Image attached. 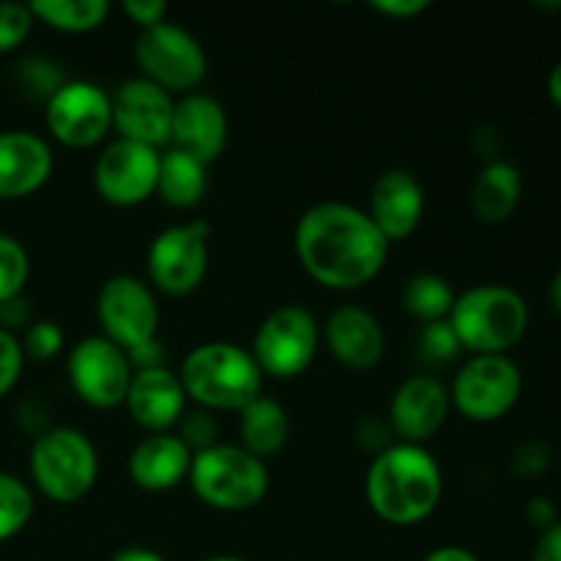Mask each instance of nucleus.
<instances>
[{"instance_id":"obj_12","label":"nucleus","mask_w":561,"mask_h":561,"mask_svg":"<svg viewBox=\"0 0 561 561\" xmlns=\"http://www.w3.org/2000/svg\"><path fill=\"white\" fill-rule=\"evenodd\" d=\"M96 318L102 337H107L126 354L157 340V296L148 288V283L131 274H115L99 288Z\"/></svg>"},{"instance_id":"obj_40","label":"nucleus","mask_w":561,"mask_h":561,"mask_svg":"<svg viewBox=\"0 0 561 561\" xmlns=\"http://www.w3.org/2000/svg\"><path fill=\"white\" fill-rule=\"evenodd\" d=\"M531 561H561V520L540 531L535 551H531Z\"/></svg>"},{"instance_id":"obj_4","label":"nucleus","mask_w":561,"mask_h":561,"mask_svg":"<svg viewBox=\"0 0 561 561\" xmlns=\"http://www.w3.org/2000/svg\"><path fill=\"white\" fill-rule=\"evenodd\" d=\"M447 321L463 351L474 356L504 354L524 340L529 307L507 285H477L455 296Z\"/></svg>"},{"instance_id":"obj_8","label":"nucleus","mask_w":561,"mask_h":561,"mask_svg":"<svg viewBox=\"0 0 561 561\" xmlns=\"http://www.w3.org/2000/svg\"><path fill=\"white\" fill-rule=\"evenodd\" d=\"M135 64L142 80L153 82L170 96L195 91L208 71L203 44L175 22H162L140 31L135 42Z\"/></svg>"},{"instance_id":"obj_20","label":"nucleus","mask_w":561,"mask_h":561,"mask_svg":"<svg viewBox=\"0 0 561 561\" xmlns=\"http://www.w3.org/2000/svg\"><path fill=\"white\" fill-rule=\"evenodd\" d=\"M329 354L348 370H373L383 359L387 334L378 318L359 305L337 307L321 329Z\"/></svg>"},{"instance_id":"obj_25","label":"nucleus","mask_w":561,"mask_h":561,"mask_svg":"<svg viewBox=\"0 0 561 561\" xmlns=\"http://www.w3.org/2000/svg\"><path fill=\"white\" fill-rule=\"evenodd\" d=\"M208 190V164L175 148H164L159 153L157 195L170 208H195Z\"/></svg>"},{"instance_id":"obj_39","label":"nucleus","mask_w":561,"mask_h":561,"mask_svg":"<svg viewBox=\"0 0 561 561\" xmlns=\"http://www.w3.org/2000/svg\"><path fill=\"white\" fill-rule=\"evenodd\" d=\"M370 9L389 16V20H411V16H420L422 11L431 9V3L427 0H376Z\"/></svg>"},{"instance_id":"obj_11","label":"nucleus","mask_w":561,"mask_h":561,"mask_svg":"<svg viewBox=\"0 0 561 561\" xmlns=\"http://www.w3.org/2000/svg\"><path fill=\"white\" fill-rule=\"evenodd\" d=\"M49 135L66 148H93L113 131V102L91 80H66L44 107Z\"/></svg>"},{"instance_id":"obj_36","label":"nucleus","mask_w":561,"mask_h":561,"mask_svg":"<svg viewBox=\"0 0 561 561\" xmlns=\"http://www.w3.org/2000/svg\"><path fill=\"white\" fill-rule=\"evenodd\" d=\"M121 9L140 31L168 22V3L164 0H126Z\"/></svg>"},{"instance_id":"obj_14","label":"nucleus","mask_w":561,"mask_h":561,"mask_svg":"<svg viewBox=\"0 0 561 561\" xmlns=\"http://www.w3.org/2000/svg\"><path fill=\"white\" fill-rule=\"evenodd\" d=\"M159 148L113 140L93 162V190L115 208H135L157 195Z\"/></svg>"},{"instance_id":"obj_19","label":"nucleus","mask_w":561,"mask_h":561,"mask_svg":"<svg viewBox=\"0 0 561 561\" xmlns=\"http://www.w3.org/2000/svg\"><path fill=\"white\" fill-rule=\"evenodd\" d=\"M367 217L376 222L383 239L403 241L420 228L425 217V190L411 170H387L370 190Z\"/></svg>"},{"instance_id":"obj_32","label":"nucleus","mask_w":561,"mask_h":561,"mask_svg":"<svg viewBox=\"0 0 561 561\" xmlns=\"http://www.w3.org/2000/svg\"><path fill=\"white\" fill-rule=\"evenodd\" d=\"M33 22L27 3H0V53H14L31 36Z\"/></svg>"},{"instance_id":"obj_35","label":"nucleus","mask_w":561,"mask_h":561,"mask_svg":"<svg viewBox=\"0 0 561 561\" xmlns=\"http://www.w3.org/2000/svg\"><path fill=\"white\" fill-rule=\"evenodd\" d=\"M22 365H25V354H22L20 337L0 329V398H5L16 387Z\"/></svg>"},{"instance_id":"obj_45","label":"nucleus","mask_w":561,"mask_h":561,"mask_svg":"<svg viewBox=\"0 0 561 561\" xmlns=\"http://www.w3.org/2000/svg\"><path fill=\"white\" fill-rule=\"evenodd\" d=\"M548 299H551V307L561 316V268L557 274H553L551 288H548Z\"/></svg>"},{"instance_id":"obj_43","label":"nucleus","mask_w":561,"mask_h":561,"mask_svg":"<svg viewBox=\"0 0 561 561\" xmlns=\"http://www.w3.org/2000/svg\"><path fill=\"white\" fill-rule=\"evenodd\" d=\"M110 561H168L159 551L153 548H142V546H129V548H121L118 553H113Z\"/></svg>"},{"instance_id":"obj_46","label":"nucleus","mask_w":561,"mask_h":561,"mask_svg":"<svg viewBox=\"0 0 561 561\" xmlns=\"http://www.w3.org/2000/svg\"><path fill=\"white\" fill-rule=\"evenodd\" d=\"M203 561H247L241 557H211V559H203Z\"/></svg>"},{"instance_id":"obj_18","label":"nucleus","mask_w":561,"mask_h":561,"mask_svg":"<svg viewBox=\"0 0 561 561\" xmlns=\"http://www.w3.org/2000/svg\"><path fill=\"white\" fill-rule=\"evenodd\" d=\"M186 392L170 367L135 370L126 392V411L146 433H170L186 414Z\"/></svg>"},{"instance_id":"obj_28","label":"nucleus","mask_w":561,"mask_h":561,"mask_svg":"<svg viewBox=\"0 0 561 561\" xmlns=\"http://www.w3.org/2000/svg\"><path fill=\"white\" fill-rule=\"evenodd\" d=\"M33 518V491L14 474L0 471V542L20 535Z\"/></svg>"},{"instance_id":"obj_22","label":"nucleus","mask_w":561,"mask_h":561,"mask_svg":"<svg viewBox=\"0 0 561 561\" xmlns=\"http://www.w3.org/2000/svg\"><path fill=\"white\" fill-rule=\"evenodd\" d=\"M192 449L175 433H148L131 449L126 469L129 480L146 493H168L190 480Z\"/></svg>"},{"instance_id":"obj_16","label":"nucleus","mask_w":561,"mask_h":561,"mask_svg":"<svg viewBox=\"0 0 561 561\" xmlns=\"http://www.w3.org/2000/svg\"><path fill=\"white\" fill-rule=\"evenodd\" d=\"M453 400L438 378L420 373L394 389L389 403V427L403 444H425L447 422Z\"/></svg>"},{"instance_id":"obj_27","label":"nucleus","mask_w":561,"mask_h":561,"mask_svg":"<svg viewBox=\"0 0 561 561\" xmlns=\"http://www.w3.org/2000/svg\"><path fill=\"white\" fill-rule=\"evenodd\" d=\"M400 301H403V310L409 312L411 318H416V321L438 323L447 321L449 312H453L455 290L453 285L444 277H438V274L422 272L405 279Z\"/></svg>"},{"instance_id":"obj_33","label":"nucleus","mask_w":561,"mask_h":561,"mask_svg":"<svg viewBox=\"0 0 561 561\" xmlns=\"http://www.w3.org/2000/svg\"><path fill=\"white\" fill-rule=\"evenodd\" d=\"M420 351L427 362H449L455 359L463 348H460L449 321H438V323H425L420 337Z\"/></svg>"},{"instance_id":"obj_7","label":"nucleus","mask_w":561,"mask_h":561,"mask_svg":"<svg viewBox=\"0 0 561 561\" xmlns=\"http://www.w3.org/2000/svg\"><path fill=\"white\" fill-rule=\"evenodd\" d=\"M318 345H321L318 318L307 307L285 305L263 318L252 337L250 354L263 376L290 381L312 365Z\"/></svg>"},{"instance_id":"obj_31","label":"nucleus","mask_w":561,"mask_h":561,"mask_svg":"<svg viewBox=\"0 0 561 561\" xmlns=\"http://www.w3.org/2000/svg\"><path fill=\"white\" fill-rule=\"evenodd\" d=\"M20 80H22V85L31 91V96L44 99V102H47V99L53 96V93L58 91L60 85H64L66 77H64V71H60V66L55 64V60L31 58V60H25V64H22Z\"/></svg>"},{"instance_id":"obj_21","label":"nucleus","mask_w":561,"mask_h":561,"mask_svg":"<svg viewBox=\"0 0 561 561\" xmlns=\"http://www.w3.org/2000/svg\"><path fill=\"white\" fill-rule=\"evenodd\" d=\"M55 168L47 140L25 129L0 131V201H20L49 181Z\"/></svg>"},{"instance_id":"obj_3","label":"nucleus","mask_w":561,"mask_h":561,"mask_svg":"<svg viewBox=\"0 0 561 561\" xmlns=\"http://www.w3.org/2000/svg\"><path fill=\"white\" fill-rule=\"evenodd\" d=\"M186 400L203 411H241L261 398L263 373L250 348L236 343H203L184 356L179 370Z\"/></svg>"},{"instance_id":"obj_2","label":"nucleus","mask_w":561,"mask_h":561,"mask_svg":"<svg viewBox=\"0 0 561 561\" xmlns=\"http://www.w3.org/2000/svg\"><path fill=\"white\" fill-rule=\"evenodd\" d=\"M442 493V466L420 444H389L373 458L365 477L367 504L389 526L427 520L436 513Z\"/></svg>"},{"instance_id":"obj_5","label":"nucleus","mask_w":561,"mask_h":561,"mask_svg":"<svg viewBox=\"0 0 561 561\" xmlns=\"http://www.w3.org/2000/svg\"><path fill=\"white\" fill-rule=\"evenodd\" d=\"M192 493L219 513H247L268 493V469L239 444H214L195 453L190 469Z\"/></svg>"},{"instance_id":"obj_17","label":"nucleus","mask_w":561,"mask_h":561,"mask_svg":"<svg viewBox=\"0 0 561 561\" xmlns=\"http://www.w3.org/2000/svg\"><path fill=\"white\" fill-rule=\"evenodd\" d=\"M168 146L190 153L203 164L217 162L228 146V113L222 104L208 93H186L179 99Z\"/></svg>"},{"instance_id":"obj_29","label":"nucleus","mask_w":561,"mask_h":561,"mask_svg":"<svg viewBox=\"0 0 561 561\" xmlns=\"http://www.w3.org/2000/svg\"><path fill=\"white\" fill-rule=\"evenodd\" d=\"M31 274V257L20 239L0 233V301L22 296V288Z\"/></svg>"},{"instance_id":"obj_9","label":"nucleus","mask_w":561,"mask_h":561,"mask_svg":"<svg viewBox=\"0 0 561 561\" xmlns=\"http://www.w3.org/2000/svg\"><path fill=\"white\" fill-rule=\"evenodd\" d=\"M524 389L518 365L507 354L471 356L455 376L449 400L469 422H496L515 409Z\"/></svg>"},{"instance_id":"obj_6","label":"nucleus","mask_w":561,"mask_h":561,"mask_svg":"<svg viewBox=\"0 0 561 561\" xmlns=\"http://www.w3.org/2000/svg\"><path fill=\"white\" fill-rule=\"evenodd\" d=\"M31 480L44 499L75 504L93 491L99 480V453L77 427H49L31 447Z\"/></svg>"},{"instance_id":"obj_42","label":"nucleus","mask_w":561,"mask_h":561,"mask_svg":"<svg viewBox=\"0 0 561 561\" xmlns=\"http://www.w3.org/2000/svg\"><path fill=\"white\" fill-rule=\"evenodd\" d=\"M422 561H480L469 548H460V546H442L436 551L427 553Z\"/></svg>"},{"instance_id":"obj_24","label":"nucleus","mask_w":561,"mask_h":561,"mask_svg":"<svg viewBox=\"0 0 561 561\" xmlns=\"http://www.w3.org/2000/svg\"><path fill=\"white\" fill-rule=\"evenodd\" d=\"M239 447H244L250 455L261 460L274 458L283 453L290 438L288 414L277 400L261 394L239 411Z\"/></svg>"},{"instance_id":"obj_1","label":"nucleus","mask_w":561,"mask_h":561,"mask_svg":"<svg viewBox=\"0 0 561 561\" xmlns=\"http://www.w3.org/2000/svg\"><path fill=\"white\" fill-rule=\"evenodd\" d=\"M294 250L307 277L329 290H356L381 274L389 241L367 211L340 201L307 208L294 230Z\"/></svg>"},{"instance_id":"obj_38","label":"nucleus","mask_w":561,"mask_h":561,"mask_svg":"<svg viewBox=\"0 0 561 561\" xmlns=\"http://www.w3.org/2000/svg\"><path fill=\"white\" fill-rule=\"evenodd\" d=\"M548 460H551V455H548V449L542 444H524L515 453L513 469L518 474H540V471L548 469Z\"/></svg>"},{"instance_id":"obj_37","label":"nucleus","mask_w":561,"mask_h":561,"mask_svg":"<svg viewBox=\"0 0 561 561\" xmlns=\"http://www.w3.org/2000/svg\"><path fill=\"white\" fill-rule=\"evenodd\" d=\"M31 305L25 296H14L9 301H0V329L16 334V329L31 327Z\"/></svg>"},{"instance_id":"obj_15","label":"nucleus","mask_w":561,"mask_h":561,"mask_svg":"<svg viewBox=\"0 0 561 561\" xmlns=\"http://www.w3.org/2000/svg\"><path fill=\"white\" fill-rule=\"evenodd\" d=\"M113 102V129L121 140L142 142L162 151L170 142V126H173V96L162 91L153 82L142 77L121 82L115 93H110Z\"/></svg>"},{"instance_id":"obj_26","label":"nucleus","mask_w":561,"mask_h":561,"mask_svg":"<svg viewBox=\"0 0 561 561\" xmlns=\"http://www.w3.org/2000/svg\"><path fill=\"white\" fill-rule=\"evenodd\" d=\"M27 5L33 20L60 33H91L110 14L107 0H33Z\"/></svg>"},{"instance_id":"obj_41","label":"nucleus","mask_w":561,"mask_h":561,"mask_svg":"<svg viewBox=\"0 0 561 561\" xmlns=\"http://www.w3.org/2000/svg\"><path fill=\"white\" fill-rule=\"evenodd\" d=\"M526 518L531 520V526L540 531H546L548 526L557 524V507H553L551 499L535 496L529 504H526Z\"/></svg>"},{"instance_id":"obj_34","label":"nucleus","mask_w":561,"mask_h":561,"mask_svg":"<svg viewBox=\"0 0 561 561\" xmlns=\"http://www.w3.org/2000/svg\"><path fill=\"white\" fill-rule=\"evenodd\" d=\"M181 433L179 438L192 449V455L203 453V449L214 447L217 444V422H214L211 411H192V414H184V420L179 422Z\"/></svg>"},{"instance_id":"obj_44","label":"nucleus","mask_w":561,"mask_h":561,"mask_svg":"<svg viewBox=\"0 0 561 561\" xmlns=\"http://www.w3.org/2000/svg\"><path fill=\"white\" fill-rule=\"evenodd\" d=\"M548 93H551V102L561 110V60L553 66L551 77H548Z\"/></svg>"},{"instance_id":"obj_13","label":"nucleus","mask_w":561,"mask_h":561,"mask_svg":"<svg viewBox=\"0 0 561 561\" xmlns=\"http://www.w3.org/2000/svg\"><path fill=\"white\" fill-rule=\"evenodd\" d=\"M66 373L77 398L96 411H113L124 405L135 370L126 351L110 343L102 334L80 340L69 351Z\"/></svg>"},{"instance_id":"obj_10","label":"nucleus","mask_w":561,"mask_h":561,"mask_svg":"<svg viewBox=\"0 0 561 561\" xmlns=\"http://www.w3.org/2000/svg\"><path fill=\"white\" fill-rule=\"evenodd\" d=\"M208 236L211 225L203 219L164 228L146 255L153 288L168 296H186L201 288L208 272Z\"/></svg>"},{"instance_id":"obj_23","label":"nucleus","mask_w":561,"mask_h":561,"mask_svg":"<svg viewBox=\"0 0 561 561\" xmlns=\"http://www.w3.org/2000/svg\"><path fill=\"white\" fill-rule=\"evenodd\" d=\"M520 192H524V184H520L518 168L496 159L480 170L471 186V211L488 225L507 222L518 208Z\"/></svg>"},{"instance_id":"obj_30","label":"nucleus","mask_w":561,"mask_h":561,"mask_svg":"<svg viewBox=\"0 0 561 561\" xmlns=\"http://www.w3.org/2000/svg\"><path fill=\"white\" fill-rule=\"evenodd\" d=\"M25 359L49 362L64 351V329L55 321H33L20 340Z\"/></svg>"}]
</instances>
